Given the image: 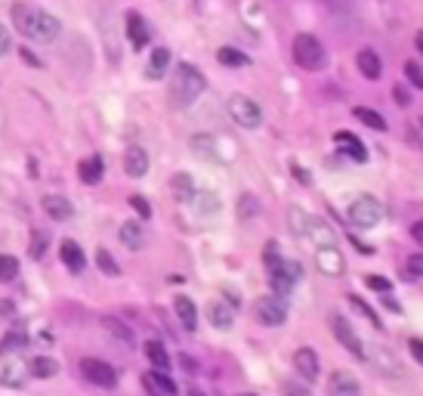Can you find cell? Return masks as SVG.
Segmentation results:
<instances>
[{"instance_id": "6da1fadb", "label": "cell", "mask_w": 423, "mask_h": 396, "mask_svg": "<svg viewBox=\"0 0 423 396\" xmlns=\"http://www.w3.org/2000/svg\"><path fill=\"white\" fill-rule=\"evenodd\" d=\"M13 22L15 28H19L22 37H28V41L34 44H50L59 37V19H53L50 13L37 10V6H25V4H15L13 6Z\"/></svg>"}, {"instance_id": "7a4b0ae2", "label": "cell", "mask_w": 423, "mask_h": 396, "mask_svg": "<svg viewBox=\"0 0 423 396\" xmlns=\"http://www.w3.org/2000/svg\"><path fill=\"white\" fill-rule=\"evenodd\" d=\"M207 81L192 62H179L174 72V84H170V99H174L176 108H189L195 99L204 93Z\"/></svg>"}, {"instance_id": "3957f363", "label": "cell", "mask_w": 423, "mask_h": 396, "mask_svg": "<svg viewBox=\"0 0 423 396\" xmlns=\"http://www.w3.org/2000/svg\"><path fill=\"white\" fill-rule=\"evenodd\" d=\"M294 62L300 68H306V72H321V68L327 65V53H325V46H321L318 37H312V34H297L294 37Z\"/></svg>"}, {"instance_id": "277c9868", "label": "cell", "mask_w": 423, "mask_h": 396, "mask_svg": "<svg viewBox=\"0 0 423 396\" xmlns=\"http://www.w3.org/2000/svg\"><path fill=\"white\" fill-rule=\"evenodd\" d=\"M349 220L358 229H374L383 220V205L374 196H358L349 207Z\"/></svg>"}, {"instance_id": "5b68a950", "label": "cell", "mask_w": 423, "mask_h": 396, "mask_svg": "<svg viewBox=\"0 0 423 396\" xmlns=\"http://www.w3.org/2000/svg\"><path fill=\"white\" fill-rule=\"evenodd\" d=\"M256 319H260V325H266V328H278V325L287 322V304L281 294H266V298L256 300L254 307Z\"/></svg>"}, {"instance_id": "8992f818", "label": "cell", "mask_w": 423, "mask_h": 396, "mask_svg": "<svg viewBox=\"0 0 423 396\" xmlns=\"http://www.w3.org/2000/svg\"><path fill=\"white\" fill-rule=\"evenodd\" d=\"M300 276H303V269H300V263L297 260H285L281 257L275 267L269 269V282H272V291L281 294V298H287L291 294V288L297 282H300Z\"/></svg>"}, {"instance_id": "52a82bcc", "label": "cell", "mask_w": 423, "mask_h": 396, "mask_svg": "<svg viewBox=\"0 0 423 396\" xmlns=\"http://www.w3.org/2000/svg\"><path fill=\"white\" fill-rule=\"evenodd\" d=\"M229 115H232V121L238 124V127H245V130H256L263 124V112H260V106L254 103V99H247V96H232L229 99Z\"/></svg>"}, {"instance_id": "ba28073f", "label": "cell", "mask_w": 423, "mask_h": 396, "mask_svg": "<svg viewBox=\"0 0 423 396\" xmlns=\"http://www.w3.org/2000/svg\"><path fill=\"white\" fill-rule=\"evenodd\" d=\"M327 325H331V331H334V338L340 340L343 347H346V350L356 356V359H365V347H362V338L356 335V328H352V325L343 319L340 313H331L327 316Z\"/></svg>"}, {"instance_id": "9c48e42d", "label": "cell", "mask_w": 423, "mask_h": 396, "mask_svg": "<svg viewBox=\"0 0 423 396\" xmlns=\"http://www.w3.org/2000/svg\"><path fill=\"white\" fill-rule=\"evenodd\" d=\"M315 267L325 276L337 279L346 273V257H343V251L337 245H321V248H315Z\"/></svg>"}, {"instance_id": "30bf717a", "label": "cell", "mask_w": 423, "mask_h": 396, "mask_svg": "<svg viewBox=\"0 0 423 396\" xmlns=\"http://www.w3.org/2000/svg\"><path fill=\"white\" fill-rule=\"evenodd\" d=\"M81 375L87 378L90 384H96V387H115L117 384V371L108 366V362H103V359H93V356L81 359Z\"/></svg>"}, {"instance_id": "8fae6325", "label": "cell", "mask_w": 423, "mask_h": 396, "mask_svg": "<svg viewBox=\"0 0 423 396\" xmlns=\"http://www.w3.org/2000/svg\"><path fill=\"white\" fill-rule=\"evenodd\" d=\"M294 369H297V375H300L306 384L318 381V371H321V366H318V356H315V350H312V347H300V350L294 353Z\"/></svg>"}, {"instance_id": "7c38bea8", "label": "cell", "mask_w": 423, "mask_h": 396, "mask_svg": "<svg viewBox=\"0 0 423 396\" xmlns=\"http://www.w3.org/2000/svg\"><path fill=\"white\" fill-rule=\"evenodd\" d=\"M303 238H309V242L315 245V248H321V245H337V236H334L331 223L318 220V217H309V220H306V232H303Z\"/></svg>"}, {"instance_id": "4fadbf2b", "label": "cell", "mask_w": 423, "mask_h": 396, "mask_svg": "<svg viewBox=\"0 0 423 396\" xmlns=\"http://www.w3.org/2000/svg\"><path fill=\"white\" fill-rule=\"evenodd\" d=\"M334 143L340 146V149L346 152L352 161H358V165H365V161H367L365 143H362V139H358L356 134H349V130H337V134H334Z\"/></svg>"}, {"instance_id": "5bb4252c", "label": "cell", "mask_w": 423, "mask_h": 396, "mask_svg": "<svg viewBox=\"0 0 423 396\" xmlns=\"http://www.w3.org/2000/svg\"><path fill=\"white\" fill-rule=\"evenodd\" d=\"M59 257L65 263L68 273H84V267H87V257H84L81 245H77L74 238H65V242L59 245Z\"/></svg>"}, {"instance_id": "9a60e30c", "label": "cell", "mask_w": 423, "mask_h": 396, "mask_svg": "<svg viewBox=\"0 0 423 396\" xmlns=\"http://www.w3.org/2000/svg\"><path fill=\"white\" fill-rule=\"evenodd\" d=\"M327 393L331 396H362V387L349 375V371H334L327 381Z\"/></svg>"}, {"instance_id": "2e32d148", "label": "cell", "mask_w": 423, "mask_h": 396, "mask_svg": "<svg viewBox=\"0 0 423 396\" xmlns=\"http://www.w3.org/2000/svg\"><path fill=\"white\" fill-rule=\"evenodd\" d=\"M28 375H31V366L28 362H22V359H10L4 366V371H0V381H4L6 387H22L28 381Z\"/></svg>"}, {"instance_id": "e0dca14e", "label": "cell", "mask_w": 423, "mask_h": 396, "mask_svg": "<svg viewBox=\"0 0 423 396\" xmlns=\"http://www.w3.org/2000/svg\"><path fill=\"white\" fill-rule=\"evenodd\" d=\"M127 37H130V44H133V50H143V46L148 44V25H145V19L139 13H127Z\"/></svg>"}, {"instance_id": "ac0fdd59", "label": "cell", "mask_w": 423, "mask_h": 396, "mask_svg": "<svg viewBox=\"0 0 423 396\" xmlns=\"http://www.w3.org/2000/svg\"><path fill=\"white\" fill-rule=\"evenodd\" d=\"M207 319L214 322V328L229 331L232 325H235V313H232V307H229V304H223V300H214V304L207 307Z\"/></svg>"}, {"instance_id": "d6986e66", "label": "cell", "mask_w": 423, "mask_h": 396, "mask_svg": "<svg viewBox=\"0 0 423 396\" xmlns=\"http://www.w3.org/2000/svg\"><path fill=\"white\" fill-rule=\"evenodd\" d=\"M124 170H127L130 177H145L148 174V155H145V149L130 146L127 155H124Z\"/></svg>"}, {"instance_id": "ffe728a7", "label": "cell", "mask_w": 423, "mask_h": 396, "mask_svg": "<svg viewBox=\"0 0 423 396\" xmlns=\"http://www.w3.org/2000/svg\"><path fill=\"white\" fill-rule=\"evenodd\" d=\"M356 62H358V72H362L367 81H377V77L383 75V62H380V56L374 50H358Z\"/></svg>"}, {"instance_id": "44dd1931", "label": "cell", "mask_w": 423, "mask_h": 396, "mask_svg": "<svg viewBox=\"0 0 423 396\" xmlns=\"http://www.w3.org/2000/svg\"><path fill=\"white\" fill-rule=\"evenodd\" d=\"M174 309H176V316H179V322H183L186 331L198 328V309H195L192 298H183V294H179V298L174 300Z\"/></svg>"}, {"instance_id": "7402d4cb", "label": "cell", "mask_w": 423, "mask_h": 396, "mask_svg": "<svg viewBox=\"0 0 423 396\" xmlns=\"http://www.w3.org/2000/svg\"><path fill=\"white\" fill-rule=\"evenodd\" d=\"M103 158L99 155H90V158H84L81 165H77V177H81L87 186H96L99 180H103Z\"/></svg>"}, {"instance_id": "603a6c76", "label": "cell", "mask_w": 423, "mask_h": 396, "mask_svg": "<svg viewBox=\"0 0 423 396\" xmlns=\"http://www.w3.org/2000/svg\"><path fill=\"white\" fill-rule=\"evenodd\" d=\"M44 211H46V217H53V220H68V217L74 214V207H72V201L62 196H44Z\"/></svg>"}, {"instance_id": "cb8c5ba5", "label": "cell", "mask_w": 423, "mask_h": 396, "mask_svg": "<svg viewBox=\"0 0 423 396\" xmlns=\"http://www.w3.org/2000/svg\"><path fill=\"white\" fill-rule=\"evenodd\" d=\"M167 68H170V50L167 46H158V50L152 53V59H148V65H145V77L158 81V77H164Z\"/></svg>"}, {"instance_id": "d4e9b609", "label": "cell", "mask_w": 423, "mask_h": 396, "mask_svg": "<svg viewBox=\"0 0 423 396\" xmlns=\"http://www.w3.org/2000/svg\"><path fill=\"white\" fill-rule=\"evenodd\" d=\"M103 328L117 340V344L133 347V328H130V325H124L121 319H115V316H105V319H103Z\"/></svg>"}, {"instance_id": "484cf974", "label": "cell", "mask_w": 423, "mask_h": 396, "mask_svg": "<svg viewBox=\"0 0 423 396\" xmlns=\"http://www.w3.org/2000/svg\"><path fill=\"white\" fill-rule=\"evenodd\" d=\"M117 236H121V242L130 248V251H139V248L145 245V236H143V226H139V223H124L121 226V232H117Z\"/></svg>"}, {"instance_id": "4316f807", "label": "cell", "mask_w": 423, "mask_h": 396, "mask_svg": "<svg viewBox=\"0 0 423 396\" xmlns=\"http://www.w3.org/2000/svg\"><path fill=\"white\" fill-rule=\"evenodd\" d=\"M22 347H28V335L22 328H13V331H6L4 338H0V353H19Z\"/></svg>"}, {"instance_id": "83f0119b", "label": "cell", "mask_w": 423, "mask_h": 396, "mask_svg": "<svg viewBox=\"0 0 423 396\" xmlns=\"http://www.w3.org/2000/svg\"><path fill=\"white\" fill-rule=\"evenodd\" d=\"M145 356H148V362H152L155 369H161V371L170 369V356H167V350H164L158 340H148V344H145Z\"/></svg>"}, {"instance_id": "f1b7e54d", "label": "cell", "mask_w": 423, "mask_h": 396, "mask_svg": "<svg viewBox=\"0 0 423 396\" xmlns=\"http://www.w3.org/2000/svg\"><path fill=\"white\" fill-rule=\"evenodd\" d=\"M170 189H174V196H176L179 201L195 198V186H192V177H189V174H176L174 180H170Z\"/></svg>"}, {"instance_id": "f546056e", "label": "cell", "mask_w": 423, "mask_h": 396, "mask_svg": "<svg viewBox=\"0 0 423 396\" xmlns=\"http://www.w3.org/2000/svg\"><path fill=\"white\" fill-rule=\"evenodd\" d=\"M216 59L223 62V65H229V68H241V65H247V56L241 50H235V46H219L216 50Z\"/></svg>"}, {"instance_id": "4dcf8cb0", "label": "cell", "mask_w": 423, "mask_h": 396, "mask_svg": "<svg viewBox=\"0 0 423 396\" xmlns=\"http://www.w3.org/2000/svg\"><path fill=\"white\" fill-rule=\"evenodd\" d=\"M148 378H152V384L158 387V393L161 396H176V384H174V378L167 375V371H161V369H155V371H148Z\"/></svg>"}, {"instance_id": "1f68e13d", "label": "cell", "mask_w": 423, "mask_h": 396, "mask_svg": "<svg viewBox=\"0 0 423 396\" xmlns=\"http://www.w3.org/2000/svg\"><path fill=\"white\" fill-rule=\"evenodd\" d=\"M59 371V362L50 359V356H37V359H31V375L37 378H53Z\"/></svg>"}, {"instance_id": "d6a6232c", "label": "cell", "mask_w": 423, "mask_h": 396, "mask_svg": "<svg viewBox=\"0 0 423 396\" xmlns=\"http://www.w3.org/2000/svg\"><path fill=\"white\" fill-rule=\"evenodd\" d=\"M349 304H352V307H356V309H358V313H362V316H365V319H367V322H371V325H374V328H383V322H380V316H377V313H374V307H371V304H365V300H362V298H358V294H349Z\"/></svg>"}, {"instance_id": "836d02e7", "label": "cell", "mask_w": 423, "mask_h": 396, "mask_svg": "<svg viewBox=\"0 0 423 396\" xmlns=\"http://www.w3.org/2000/svg\"><path fill=\"white\" fill-rule=\"evenodd\" d=\"M356 118L362 121V124H367V127H374V130H386V121L380 118L374 108H367V106H358L356 108Z\"/></svg>"}, {"instance_id": "e575fe53", "label": "cell", "mask_w": 423, "mask_h": 396, "mask_svg": "<svg viewBox=\"0 0 423 396\" xmlns=\"http://www.w3.org/2000/svg\"><path fill=\"white\" fill-rule=\"evenodd\" d=\"M96 267L103 269L105 276H112V279H117V276H121V267H117V263H115V257L105 251V248H99V251H96Z\"/></svg>"}, {"instance_id": "d590c367", "label": "cell", "mask_w": 423, "mask_h": 396, "mask_svg": "<svg viewBox=\"0 0 423 396\" xmlns=\"http://www.w3.org/2000/svg\"><path fill=\"white\" fill-rule=\"evenodd\" d=\"M19 276V260L13 254H0V282H13Z\"/></svg>"}, {"instance_id": "8d00e7d4", "label": "cell", "mask_w": 423, "mask_h": 396, "mask_svg": "<svg viewBox=\"0 0 423 396\" xmlns=\"http://www.w3.org/2000/svg\"><path fill=\"white\" fill-rule=\"evenodd\" d=\"M46 245H50V238H46V232H41V229H34V232H31V248H28V251H31V257H34V260H41L44 254H46Z\"/></svg>"}, {"instance_id": "74e56055", "label": "cell", "mask_w": 423, "mask_h": 396, "mask_svg": "<svg viewBox=\"0 0 423 396\" xmlns=\"http://www.w3.org/2000/svg\"><path fill=\"white\" fill-rule=\"evenodd\" d=\"M287 220H291V229L303 238V232H306V220H309V214H306V211H300V207H291V211H287Z\"/></svg>"}, {"instance_id": "f35d334b", "label": "cell", "mask_w": 423, "mask_h": 396, "mask_svg": "<svg viewBox=\"0 0 423 396\" xmlns=\"http://www.w3.org/2000/svg\"><path fill=\"white\" fill-rule=\"evenodd\" d=\"M130 207H133V211H136L139 217H143V220H148V217H152V205H148L143 196H130Z\"/></svg>"}, {"instance_id": "ab89813d", "label": "cell", "mask_w": 423, "mask_h": 396, "mask_svg": "<svg viewBox=\"0 0 423 396\" xmlns=\"http://www.w3.org/2000/svg\"><path fill=\"white\" fill-rule=\"evenodd\" d=\"M263 260H266V267H269V269L281 260V251H278V245H275V242H266V248H263Z\"/></svg>"}, {"instance_id": "60d3db41", "label": "cell", "mask_w": 423, "mask_h": 396, "mask_svg": "<svg viewBox=\"0 0 423 396\" xmlns=\"http://www.w3.org/2000/svg\"><path fill=\"white\" fill-rule=\"evenodd\" d=\"M405 75H408V81L414 84V87L423 90V68L417 65V62H408V65H405Z\"/></svg>"}, {"instance_id": "b9f144b4", "label": "cell", "mask_w": 423, "mask_h": 396, "mask_svg": "<svg viewBox=\"0 0 423 396\" xmlns=\"http://www.w3.org/2000/svg\"><path fill=\"white\" fill-rule=\"evenodd\" d=\"M365 285H367V288H374V291H380V294L389 291V279H383V276H367Z\"/></svg>"}, {"instance_id": "7bdbcfd3", "label": "cell", "mask_w": 423, "mask_h": 396, "mask_svg": "<svg viewBox=\"0 0 423 396\" xmlns=\"http://www.w3.org/2000/svg\"><path fill=\"white\" fill-rule=\"evenodd\" d=\"M247 214H256V201H254V196H241V205H238V217L245 220Z\"/></svg>"}, {"instance_id": "ee69618b", "label": "cell", "mask_w": 423, "mask_h": 396, "mask_svg": "<svg viewBox=\"0 0 423 396\" xmlns=\"http://www.w3.org/2000/svg\"><path fill=\"white\" fill-rule=\"evenodd\" d=\"M408 273L423 279V254H411L408 257Z\"/></svg>"}, {"instance_id": "f6af8a7d", "label": "cell", "mask_w": 423, "mask_h": 396, "mask_svg": "<svg viewBox=\"0 0 423 396\" xmlns=\"http://www.w3.org/2000/svg\"><path fill=\"white\" fill-rule=\"evenodd\" d=\"M411 353H414V359H417L420 366H423V340H417V338L411 340Z\"/></svg>"}, {"instance_id": "bcb514c9", "label": "cell", "mask_w": 423, "mask_h": 396, "mask_svg": "<svg viewBox=\"0 0 423 396\" xmlns=\"http://www.w3.org/2000/svg\"><path fill=\"white\" fill-rule=\"evenodd\" d=\"M22 59H25V62H28V65H34V68H41V59H37V56H34V53H31V50H28V46H22Z\"/></svg>"}, {"instance_id": "7dc6e473", "label": "cell", "mask_w": 423, "mask_h": 396, "mask_svg": "<svg viewBox=\"0 0 423 396\" xmlns=\"http://www.w3.org/2000/svg\"><path fill=\"white\" fill-rule=\"evenodd\" d=\"M6 50H10V34H6V28L0 25V56H4Z\"/></svg>"}, {"instance_id": "c3c4849f", "label": "cell", "mask_w": 423, "mask_h": 396, "mask_svg": "<svg viewBox=\"0 0 423 396\" xmlns=\"http://www.w3.org/2000/svg\"><path fill=\"white\" fill-rule=\"evenodd\" d=\"M281 390H285L287 396H309L306 390H303V387H294V384H285V387H281Z\"/></svg>"}, {"instance_id": "681fc988", "label": "cell", "mask_w": 423, "mask_h": 396, "mask_svg": "<svg viewBox=\"0 0 423 396\" xmlns=\"http://www.w3.org/2000/svg\"><path fill=\"white\" fill-rule=\"evenodd\" d=\"M393 96H396V103H398V106H408V103H411L408 93H405L402 87H396V90H393Z\"/></svg>"}, {"instance_id": "f907efd6", "label": "cell", "mask_w": 423, "mask_h": 396, "mask_svg": "<svg viewBox=\"0 0 423 396\" xmlns=\"http://www.w3.org/2000/svg\"><path fill=\"white\" fill-rule=\"evenodd\" d=\"M291 170H294V177H300V183H306L309 186V174L303 167H297V165H291Z\"/></svg>"}, {"instance_id": "816d5d0a", "label": "cell", "mask_w": 423, "mask_h": 396, "mask_svg": "<svg viewBox=\"0 0 423 396\" xmlns=\"http://www.w3.org/2000/svg\"><path fill=\"white\" fill-rule=\"evenodd\" d=\"M411 236H414V238H417V242L423 245V220H420V223H414V226H411Z\"/></svg>"}, {"instance_id": "f5cc1de1", "label": "cell", "mask_w": 423, "mask_h": 396, "mask_svg": "<svg viewBox=\"0 0 423 396\" xmlns=\"http://www.w3.org/2000/svg\"><path fill=\"white\" fill-rule=\"evenodd\" d=\"M179 362H183V366H186V369H189V371H192V375H195V371H198V366H195V362L189 359V356H179Z\"/></svg>"}, {"instance_id": "db71d44e", "label": "cell", "mask_w": 423, "mask_h": 396, "mask_svg": "<svg viewBox=\"0 0 423 396\" xmlns=\"http://www.w3.org/2000/svg\"><path fill=\"white\" fill-rule=\"evenodd\" d=\"M13 313V304L10 300H0V316H10Z\"/></svg>"}, {"instance_id": "11a10c76", "label": "cell", "mask_w": 423, "mask_h": 396, "mask_svg": "<svg viewBox=\"0 0 423 396\" xmlns=\"http://www.w3.org/2000/svg\"><path fill=\"white\" fill-rule=\"evenodd\" d=\"M414 46H417L420 56H423V31H417V37H414Z\"/></svg>"}, {"instance_id": "9f6ffc18", "label": "cell", "mask_w": 423, "mask_h": 396, "mask_svg": "<svg viewBox=\"0 0 423 396\" xmlns=\"http://www.w3.org/2000/svg\"><path fill=\"white\" fill-rule=\"evenodd\" d=\"M383 304H386L389 309H396V313H398V304H396V300H393V298H383Z\"/></svg>"}, {"instance_id": "6f0895ef", "label": "cell", "mask_w": 423, "mask_h": 396, "mask_svg": "<svg viewBox=\"0 0 423 396\" xmlns=\"http://www.w3.org/2000/svg\"><path fill=\"white\" fill-rule=\"evenodd\" d=\"M189 396H204V393H201V390H195V387H192V390H189Z\"/></svg>"}, {"instance_id": "680465c9", "label": "cell", "mask_w": 423, "mask_h": 396, "mask_svg": "<svg viewBox=\"0 0 423 396\" xmlns=\"http://www.w3.org/2000/svg\"><path fill=\"white\" fill-rule=\"evenodd\" d=\"M241 396H254V393H241Z\"/></svg>"}]
</instances>
